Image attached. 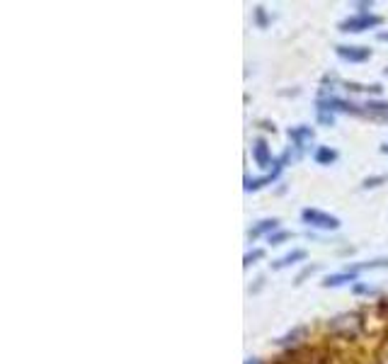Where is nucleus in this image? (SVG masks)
<instances>
[{"instance_id": "obj_1", "label": "nucleus", "mask_w": 388, "mask_h": 364, "mask_svg": "<svg viewBox=\"0 0 388 364\" xmlns=\"http://www.w3.org/2000/svg\"><path fill=\"white\" fill-rule=\"evenodd\" d=\"M301 219L311 226H318V228H327V231H335L337 226H340V221H337L335 216L323 214V211H318V209H303Z\"/></svg>"}, {"instance_id": "obj_2", "label": "nucleus", "mask_w": 388, "mask_h": 364, "mask_svg": "<svg viewBox=\"0 0 388 364\" xmlns=\"http://www.w3.org/2000/svg\"><path fill=\"white\" fill-rule=\"evenodd\" d=\"M381 25V17L376 15H354L349 20L340 22V32H364L369 27H378Z\"/></svg>"}, {"instance_id": "obj_3", "label": "nucleus", "mask_w": 388, "mask_h": 364, "mask_svg": "<svg viewBox=\"0 0 388 364\" xmlns=\"http://www.w3.org/2000/svg\"><path fill=\"white\" fill-rule=\"evenodd\" d=\"M337 56L345 58V61H349V63H362L371 56V52L364 47H337Z\"/></svg>"}, {"instance_id": "obj_4", "label": "nucleus", "mask_w": 388, "mask_h": 364, "mask_svg": "<svg viewBox=\"0 0 388 364\" xmlns=\"http://www.w3.org/2000/svg\"><path fill=\"white\" fill-rule=\"evenodd\" d=\"M354 279H357V272H340V275H330V277L325 279V287H340V284H345V282H354Z\"/></svg>"}, {"instance_id": "obj_5", "label": "nucleus", "mask_w": 388, "mask_h": 364, "mask_svg": "<svg viewBox=\"0 0 388 364\" xmlns=\"http://www.w3.org/2000/svg\"><path fill=\"white\" fill-rule=\"evenodd\" d=\"M252 156H255V160H257V165H262V168H265V165H270V151H267V144L265 141H257L255 146H252Z\"/></svg>"}, {"instance_id": "obj_6", "label": "nucleus", "mask_w": 388, "mask_h": 364, "mask_svg": "<svg viewBox=\"0 0 388 364\" xmlns=\"http://www.w3.org/2000/svg\"><path fill=\"white\" fill-rule=\"evenodd\" d=\"M303 257H306V250H294V253H289V255L279 257L272 267H274V270H281V267L291 265V262H297V260H303Z\"/></svg>"}, {"instance_id": "obj_7", "label": "nucleus", "mask_w": 388, "mask_h": 364, "mask_svg": "<svg viewBox=\"0 0 388 364\" xmlns=\"http://www.w3.org/2000/svg\"><path fill=\"white\" fill-rule=\"evenodd\" d=\"M289 136H291V139H294V141H297V144H303V141L311 139V136H313V129H311V127L289 129Z\"/></svg>"}, {"instance_id": "obj_8", "label": "nucleus", "mask_w": 388, "mask_h": 364, "mask_svg": "<svg viewBox=\"0 0 388 364\" xmlns=\"http://www.w3.org/2000/svg\"><path fill=\"white\" fill-rule=\"evenodd\" d=\"M277 224H279V221H277V219H265V221H260V226H257V228H252V231H250V238H257V236H260V233L272 231V228H274Z\"/></svg>"}, {"instance_id": "obj_9", "label": "nucleus", "mask_w": 388, "mask_h": 364, "mask_svg": "<svg viewBox=\"0 0 388 364\" xmlns=\"http://www.w3.org/2000/svg\"><path fill=\"white\" fill-rule=\"evenodd\" d=\"M277 173H279V168L274 170V173H270V175H265V178H260V180H248V190H257V187H262V185H267V182H272V180L277 178Z\"/></svg>"}, {"instance_id": "obj_10", "label": "nucleus", "mask_w": 388, "mask_h": 364, "mask_svg": "<svg viewBox=\"0 0 388 364\" xmlns=\"http://www.w3.org/2000/svg\"><path fill=\"white\" fill-rule=\"evenodd\" d=\"M335 158H337V153H335V151H330V149H321V151L316 153V160H318V163H332Z\"/></svg>"}, {"instance_id": "obj_11", "label": "nucleus", "mask_w": 388, "mask_h": 364, "mask_svg": "<svg viewBox=\"0 0 388 364\" xmlns=\"http://www.w3.org/2000/svg\"><path fill=\"white\" fill-rule=\"evenodd\" d=\"M364 267H369V270H374V267H388V257H378V260H371V262H362V265L354 267V272L364 270Z\"/></svg>"}, {"instance_id": "obj_12", "label": "nucleus", "mask_w": 388, "mask_h": 364, "mask_svg": "<svg viewBox=\"0 0 388 364\" xmlns=\"http://www.w3.org/2000/svg\"><path fill=\"white\" fill-rule=\"evenodd\" d=\"M318 270H321V265H308V267H303V272L297 277V284L303 282V279H306L308 275H313V272H318Z\"/></svg>"}, {"instance_id": "obj_13", "label": "nucleus", "mask_w": 388, "mask_h": 364, "mask_svg": "<svg viewBox=\"0 0 388 364\" xmlns=\"http://www.w3.org/2000/svg\"><path fill=\"white\" fill-rule=\"evenodd\" d=\"M286 238H291L289 231H281V233H274V236H270V243L272 246H279L281 241H286Z\"/></svg>"}, {"instance_id": "obj_14", "label": "nucleus", "mask_w": 388, "mask_h": 364, "mask_svg": "<svg viewBox=\"0 0 388 364\" xmlns=\"http://www.w3.org/2000/svg\"><path fill=\"white\" fill-rule=\"evenodd\" d=\"M354 294H378V289L364 287V284H357V287H354Z\"/></svg>"}, {"instance_id": "obj_15", "label": "nucleus", "mask_w": 388, "mask_h": 364, "mask_svg": "<svg viewBox=\"0 0 388 364\" xmlns=\"http://www.w3.org/2000/svg\"><path fill=\"white\" fill-rule=\"evenodd\" d=\"M262 255H265V250H252V253H248V255H246V265H250L252 260H260Z\"/></svg>"}, {"instance_id": "obj_16", "label": "nucleus", "mask_w": 388, "mask_h": 364, "mask_svg": "<svg viewBox=\"0 0 388 364\" xmlns=\"http://www.w3.org/2000/svg\"><path fill=\"white\" fill-rule=\"evenodd\" d=\"M386 178H371V180H364V187H376L378 182H383Z\"/></svg>"}, {"instance_id": "obj_17", "label": "nucleus", "mask_w": 388, "mask_h": 364, "mask_svg": "<svg viewBox=\"0 0 388 364\" xmlns=\"http://www.w3.org/2000/svg\"><path fill=\"white\" fill-rule=\"evenodd\" d=\"M321 122L323 124H332V114H330V117H327V114H321Z\"/></svg>"}, {"instance_id": "obj_18", "label": "nucleus", "mask_w": 388, "mask_h": 364, "mask_svg": "<svg viewBox=\"0 0 388 364\" xmlns=\"http://www.w3.org/2000/svg\"><path fill=\"white\" fill-rule=\"evenodd\" d=\"M378 39H381V41H388V32H381V34H378Z\"/></svg>"}]
</instances>
